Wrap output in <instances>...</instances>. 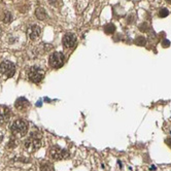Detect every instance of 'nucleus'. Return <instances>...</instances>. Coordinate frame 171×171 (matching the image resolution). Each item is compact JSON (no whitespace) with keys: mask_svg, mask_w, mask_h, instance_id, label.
<instances>
[{"mask_svg":"<svg viewBox=\"0 0 171 171\" xmlns=\"http://www.w3.org/2000/svg\"><path fill=\"white\" fill-rule=\"evenodd\" d=\"M17 140L14 139V138H12V139H11L9 141H8V144H7V147H9V148H13V147H17Z\"/></svg>","mask_w":171,"mask_h":171,"instance_id":"obj_17","label":"nucleus"},{"mask_svg":"<svg viewBox=\"0 0 171 171\" xmlns=\"http://www.w3.org/2000/svg\"><path fill=\"white\" fill-rule=\"evenodd\" d=\"M169 14V12H168V9L167 8H161L159 11V17L160 18H166L167 16Z\"/></svg>","mask_w":171,"mask_h":171,"instance_id":"obj_15","label":"nucleus"},{"mask_svg":"<svg viewBox=\"0 0 171 171\" xmlns=\"http://www.w3.org/2000/svg\"><path fill=\"white\" fill-rule=\"evenodd\" d=\"M12 14H11V13H9L8 12H5V18H4V22H5V23H8V22H11V21H12Z\"/></svg>","mask_w":171,"mask_h":171,"instance_id":"obj_18","label":"nucleus"},{"mask_svg":"<svg viewBox=\"0 0 171 171\" xmlns=\"http://www.w3.org/2000/svg\"><path fill=\"white\" fill-rule=\"evenodd\" d=\"M64 55L60 52H55L49 56V65L53 68H60L64 64Z\"/></svg>","mask_w":171,"mask_h":171,"instance_id":"obj_5","label":"nucleus"},{"mask_svg":"<svg viewBox=\"0 0 171 171\" xmlns=\"http://www.w3.org/2000/svg\"><path fill=\"white\" fill-rule=\"evenodd\" d=\"M166 143H167V145L171 148V138H168V139L166 140Z\"/></svg>","mask_w":171,"mask_h":171,"instance_id":"obj_20","label":"nucleus"},{"mask_svg":"<svg viewBox=\"0 0 171 171\" xmlns=\"http://www.w3.org/2000/svg\"><path fill=\"white\" fill-rule=\"evenodd\" d=\"M2 139H3V133H2V132H0V142L2 141Z\"/></svg>","mask_w":171,"mask_h":171,"instance_id":"obj_21","label":"nucleus"},{"mask_svg":"<svg viewBox=\"0 0 171 171\" xmlns=\"http://www.w3.org/2000/svg\"><path fill=\"white\" fill-rule=\"evenodd\" d=\"M76 41H77L76 36L74 34H72V33L65 34L64 37H63V40H62V42H63L65 48H73L74 46L76 44Z\"/></svg>","mask_w":171,"mask_h":171,"instance_id":"obj_7","label":"nucleus"},{"mask_svg":"<svg viewBox=\"0 0 171 171\" xmlns=\"http://www.w3.org/2000/svg\"><path fill=\"white\" fill-rule=\"evenodd\" d=\"M115 31V26L113 24H107L104 27V32L106 34H112Z\"/></svg>","mask_w":171,"mask_h":171,"instance_id":"obj_13","label":"nucleus"},{"mask_svg":"<svg viewBox=\"0 0 171 171\" xmlns=\"http://www.w3.org/2000/svg\"><path fill=\"white\" fill-rule=\"evenodd\" d=\"M135 43H136L137 46H140V47L145 46L147 39H145V37H143V36H138L136 39H135Z\"/></svg>","mask_w":171,"mask_h":171,"instance_id":"obj_14","label":"nucleus"},{"mask_svg":"<svg viewBox=\"0 0 171 171\" xmlns=\"http://www.w3.org/2000/svg\"><path fill=\"white\" fill-rule=\"evenodd\" d=\"M11 109L7 106L4 105H0V123H6L9 119H11Z\"/></svg>","mask_w":171,"mask_h":171,"instance_id":"obj_9","label":"nucleus"},{"mask_svg":"<svg viewBox=\"0 0 171 171\" xmlns=\"http://www.w3.org/2000/svg\"><path fill=\"white\" fill-rule=\"evenodd\" d=\"M139 30L142 31V32H147V31L149 30V25L147 24V22L142 23V24L139 26Z\"/></svg>","mask_w":171,"mask_h":171,"instance_id":"obj_16","label":"nucleus"},{"mask_svg":"<svg viewBox=\"0 0 171 171\" xmlns=\"http://www.w3.org/2000/svg\"><path fill=\"white\" fill-rule=\"evenodd\" d=\"M43 77H44V71L40 67L33 66L28 70V78L34 84L40 83L43 79Z\"/></svg>","mask_w":171,"mask_h":171,"instance_id":"obj_3","label":"nucleus"},{"mask_svg":"<svg viewBox=\"0 0 171 171\" xmlns=\"http://www.w3.org/2000/svg\"><path fill=\"white\" fill-rule=\"evenodd\" d=\"M16 72V66L11 61H3L0 64V73L5 78H9L14 75Z\"/></svg>","mask_w":171,"mask_h":171,"instance_id":"obj_4","label":"nucleus"},{"mask_svg":"<svg viewBox=\"0 0 171 171\" xmlns=\"http://www.w3.org/2000/svg\"><path fill=\"white\" fill-rule=\"evenodd\" d=\"M162 47H163V48H168V47H170V41H169L168 39H164V40L162 41Z\"/></svg>","mask_w":171,"mask_h":171,"instance_id":"obj_19","label":"nucleus"},{"mask_svg":"<svg viewBox=\"0 0 171 171\" xmlns=\"http://www.w3.org/2000/svg\"><path fill=\"white\" fill-rule=\"evenodd\" d=\"M16 107L18 108V109H21V110H24L26 109L28 106H29V102H28V100L27 99H25V98H19L17 101H16Z\"/></svg>","mask_w":171,"mask_h":171,"instance_id":"obj_10","label":"nucleus"},{"mask_svg":"<svg viewBox=\"0 0 171 171\" xmlns=\"http://www.w3.org/2000/svg\"><path fill=\"white\" fill-rule=\"evenodd\" d=\"M40 33H41V28L38 25H32L27 30L28 36H29L30 39H32V40H35L36 38H38V37L40 36Z\"/></svg>","mask_w":171,"mask_h":171,"instance_id":"obj_8","label":"nucleus"},{"mask_svg":"<svg viewBox=\"0 0 171 171\" xmlns=\"http://www.w3.org/2000/svg\"><path fill=\"white\" fill-rule=\"evenodd\" d=\"M40 170L41 171H54V165L48 162V161H44V162H41L40 164Z\"/></svg>","mask_w":171,"mask_h":171,"instance_id":"obj_12","label":"nucleus"},{"mask_svg":"<svg viewBox=\"0 0 171 171\" xmlns=\"http://www.w3.org/2000/svg\"><path fill=\"white\" fill-rule=\"evenodd\" d=\"M40 147H41V141H40V135L39 134L31 133L30 137L25 141V147L30 153L36 152Z\"/></svg>","mask_w":171,"mask_h":171,"instance_id":"obj_2","label":"nucleus"},{"mask_svg":"<svg viewBox=\"0 0 171 171\" xmlns=\"http://www.w3.org/2000/svg\"><path fill=\"white\" fill-rule=\"evenodd\" d=\"M152 169H153V170H155V169H156V167H155V166H152V167H150V170H152Z\"/></svg>","mask_w":171,"mask_h":171,"instance_id":"obj_22","label":"nucleus"},{"mask_svg":"<svg viewBox=\"0 0 171 171\" xmlns=\"http://www.w3.org/2000/svg\"><path fill=\"white\" fill-rule=\"evenodd\" d=\"M35 14H36L37 19H38V20H41V21H43V20H46V19L48 18V14H47L46 9L42 8V7L37 8L36 12H35Z\"/></svg>","mask_w":171,"mask_h":171,"instance_id":"obj_11","label":"nucleus"},{"mask_svg":"<svg viewBox=\"0 0 171 171\" xmlns=\"http://www.w3.org/2000/svg\"><path fill=\"white\" fill-rule=\"evenodd\" d=\"M49 156L54 160H63L68 157L67 150L63 149L59 147H54L49 149Z\"/></svg>","mask_w":171,"mask_h":171,"instance_id":"obj_6","label":"nucleus"},{"mask_svg":"<svg viewBox=\"0 0 171 171\" xmlns=\"http://www.w3.org/2000/svg\"><path fill=\"white\" fill-rule=\"evenodd\" d=\"M167 2H168V3H171V0H167Z\"/></svg>","mask_w":171,"mask_h":171,"instance_id":"obj_23","label":"nucleus"},{"mask_svg":"<svg viewBox=\"0 0 171 171\" xmlns=\"http://www.w3.org/2000/svg\"><path fill=\"white\" fill-rule=\"evenodd\" d=\"M28 128H29L28 122L23 119H19L12 123L11 131L12 134L17 137H24L28 132Z\"/></svg>","mask_w":171,"mask_h":171,"instance_id":"obj_1","label":"nucleus"}]
</instances>
